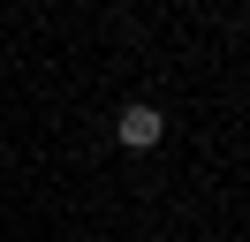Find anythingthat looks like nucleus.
Wrapping results in <instances>:
<instances>
[{
	"instance_id": "f257e3e1",
	"label": "nucleus",
	"mask_w": 250,
	"mask_h": 242,
	"mask_svg": "<svg viewBox=\"0 0 250 242\" xmlns=\"http://www.w3.org/2000/svg\"><path fill=\"white\" fill-rule=\"evenodd\" d=\"M114 136H122L129 151H152L159 136H167V114H159V106H144V99H137V106H122V114H114Z\"/></svg>"
}]
</instances>
